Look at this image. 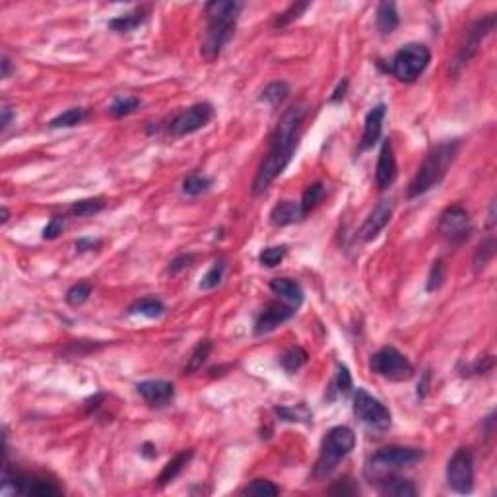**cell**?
I'll use <instances>...</instances> for the list:
<instances>
[{
    "mask_svg": "<svg viewBox=\"0 0 497 497\" xmlns=\"http://www.w3.org/2000/svg\"><path fill=\"white\" fill-rule=\"evenodd\" d=\"M309 113V107L305 104H296L283 111L282 117L278 119L276 129L270 136L268 152L264 156L263 164L256 171L251 191L255 196H261L268 191V186L286 171L291 159L296 156L297 146L301 140L305 117Z\"/></svg>",
    "mask_w": 497,
    "mask_h": 497,
    "instance_id": "1",
    "label": "cell"
},
{
    "mask_svg": "<svg viewBox=\"0 0 497 497\" xmlns=\"http://www.w3.org/2000/svg\"><path fill=\"white\" fill-rule=\"evenodd\" d=\"M241 10L243 4L235 0H212L204 6L206 26L201 41V55L204 61L214 62L234 39Z\"/></svg>",
    "mask_w": 497,
    "mask_h": 497,
    "instance_id": "2",
    "label": "cell"
},
{
    "mask_svg": "<svg viewBox=\"0 0 497 497\" xmlns=\"http://www.w3.org/2000/svg\"><path fill=\"white\" fill-rule=\"evenodd\" d=\"M461 146H463V140L453 139V140H443L437 146H433L426 158L418 167V171L412 177V181L408 183L406 196L412 201V199H418L421 194L429 193L431 189L439 186L443 183V179L447 177L451 166L455 164L456 156L461 152Z\"/></svg>",
    "mask_w": 497,
    "mask_h": 497,
    "instance_id": "3",
    "label": "cell"
},
{
    "mask_svg": "<svg viewBox=\"0 0 497 497\" xmlns=\"http://www.w3.org/2000/svg\"><path fill=\"white\" fill-rule=\"evenodd\" d=\"M356 447V433L348 426H336L328 429L321 443L318 458L313 468L315 480H326L332 472L338 468V464L350 455Z\"/></svg>",
    "mask_w": 497,
    "mask_h": 497,
    "instance_id": "4",
    "label": "cell"
},
{
    "mask_svg": "<svg viewBox=\"0 0 497 497\" xmlns=\"http://www.w3.org/2000/svg\"><path fill=\"white\" fill-rule=\"evenodd\" d=\"M214 105L208 104V101H199V104H193L191 107L179 111L177 115H173L169 121H166V124L154 123L148 129V134L164 132V134L171 136V139H183V136H189V134L202 131L204 126H208V124L214 121Z\"/></svg>",
    "mask_w": 497,
    "mask_h": 497,
    "instance_id": "5",
    "label": "cell"
},
{
    "mask_svg": "<svg viewBox=\"0 0 497 497\" xmlns=\"http://www.w3.org/2000/svg\"><path fill=\"white\" fill-rule=\"evenodd\" d=\"M496 24L497 14L496 12H490V14L478 18V20L470 21L468 26H466V29L461 35V39L456 43L455 56L451 59L449 72L453 76H461V72L468 66V62L478 55L483 39L496 29Z\"/></svg>",
    "mask_w": 497,
    "mask_h": 497,
    "instance_id": "6",
    "label": "cell"
},
{
    "mask_svg": "<svg viewBox=\"0 0 497 497\" xmlns=\"http://www.w3.org/2000/svg\"><path fill=\"white\" fill-rule=\"evenodd\" d=\"M2 451H4V466H2V488L8 490L12 488L14 493L20 496H35V497H59L62 496V488L53 480H49L39 474H29V472H20L10 466L8 463V443L6 435H4V443H2Z\"/></svg>",
    "mask_w": 497,
    "mask_h": 497,
    "instance_id": "7",
    "label": "cell"
},
{
    "mask_svg": "<svg viewBox=\"0 0 497 497\" xmlns=\"http://www.w3.org/2000/svg\"><path fill=\"white\" fill-rule=\"evenodd\" d=\"M429 62H431L429 47H426L423 43H408L394 53L385 70L398 82L414 84L426 72Z\"/></svg>",
    "mask_w": 497,
    "mask_h": 497,
    "instance_id": "8",
    "label": "cell"
},
{
    "mask_svg": "<svg viewBox=\"0 0 497 497\" xmlns=\"http://www.w3.org/2000/svg\"><path fill=\"white\" fill-rule=\"evenodd\" d=\"M353 416L356 420L366 426L367 429H373V431H387L393 423V416H391V410H388L379 398H375L373 394H369L366 388H356L353 391V404H352Z\"/></svg>",
    "mask_w": 497,
    "mask_h": 497,
    "instance_id": "9",
    "label": "cell"
},
{
    "mask_svg": "<svg viewBox=\"0 0 497 497\" xmlns=\"http://www.w3.org/2000/svg\"><path fill=\"white\" fill-rule=\"evenodd\" d=\"M369 369L383 379L394 381V383L410 381L416 373L412 361L404 353L398 352L394 346H383L381 350L373 353Z\"/></svg>",
    "mask_w": 497,
    "mask_h": 497,
    "instance_id": "10",
    "label": "cell"
},
{
    "mask_svg": "<svg viewBox=\"0 0 497 497\" xmlns=\"http://www.w3.org/2000/svg\"><path fill=\"white\" fill-rule=\"evenodd\" d=\"M423 461V451L416 447H402V445H388L383 447L369 458L367 470H373L377 476H383L391 470L410 468Z\"/></svg>",
    "mask_w": 497,
    "mask_h": 497,
    "instance_id": "11",
    "label": "cell"
},
{
    "mask_svg": "<svg viewBox=\"0 0 497 497\" xmlns=\"http://www.w3.org/2000/svg\"><path fill=\"white\" fill-rule=\"evenodd\" d=\"M439 234L451 245H464L472 235V218L463 204H453L445 208L439 216Z\"/></svg>",
    "mask_w": 497,
    "mask_h": 497,
    "instance_id": "12",
    "label": "cell"
},
{
    "mask_svg": "<svg viewBox=\"0 0 497 497\" xmlns=\"http://www.w3.org/2000/svg\"><path fill=\"white\" fill-rule=\"evenodd\" d=\"M447 483L456 493H472L474 490V455L468 447H458L447 463Z\"/></svg>",
    "mask_w": 497,
    "mask_h": 497,
    "instance_id": "13",
    "label": "cell"
},
{
    "mask_svg": "<svg viewBox=\"0 0 497 497\" xmlns=\"http://www.w3.org/2000/svg\"><path fill=\"white\" fill-rule=\"evenodd\" d=\"M296 315V307H291L288 303H280V301H270L258 311V315L255 318V326L253 332L255 336H264L270 334L272 331H276L278 326L283 325L286 321H290Z\"/></svg>",
    "mask_w": 497,
    "mask_h": 497,
    "instance_id": "14",
    "label": "cell"
},
{
    "mask_svg": "<svg viewBox=\"0 0 497 497\" xmlns=\"http://www.w3.org/2000/svg\"><path fill=\"white\" fill-rule=\"evenodd\" d=\"M136 393L150 408H166L175 401V385L166 379H150L136 383Z\"/></svg>",
    "mask_w": 497,
    "mask_h": 497,
    "instance_id": "15",
    "label": "cell"
},
{
    "mask_svg": "<svg viewBox=\"0 0 497 497\" xmlns=\"http://www.w3.org/2000/svg\"><path fill=\"white\" fill-rule=\"evenodd\" d=\"M385 117H387V105L377 104L375 107L369 109L363 121V132H361V140H359L356 156H361L367 150H371L373 146L377 144L383 134V124H385Z\"/></svg>",
    "mask_w": 497,
    "mask_h": 497,
    "instance_id": "16",
    "label": "cell"
},
{
    "mask_svg": "<svg viewBox=\"0 0 497 497\" xmlns=\"http://www.w3.org/2000/svg\"><path fill=\"white\" fill-rule=\"evenodd\" d=\"M393 218V201L383 199L377 202V206L373 208L366 221L359 228V239L363 243H371L373 239H377L383 229L387 228L388 221Z\"/></svg>",
    "mask_w": 497,
    "mask_h": 497,
    "instance_id": "17",
    "label": "cell"
},
{
    "mask_svg": "<svg viewBox=\"0 0 497 497\" xmlns=\"http://www.w3.org/2000/svg\"><path fill=\"white\" fill-rule=\"evenodd\" d=\"M398 175V166H396V158H394V148L391 139L383 140L379 150V158H377V167H375V185L379 191H387L388 186H393Z\"/></svg>",
    "mask_w": 497,
    "mask_h": 497,
    "instance_id": "18",
    "label": "cell"
},
{
    "mask_svg": "<svg viewBox=\"0 0 497 497\" xmlns=\"http://www.w3.org/2000/svg\"><path fill=\"white\" fill-rule=\"evenodd\" d=\"M150 14H152V6L150 4H140V6H134L129 12H124V14L111 18L107 28L111 31H115V34H131L134 29H139L140 26H144Z\"/></svg>",
    "mask_w": 497,
    "mask_h": 497,
    "instance_id": "19",
    "label": "cell"
},
{
    "mask_svg": "<svg viewBox=\"0 0 497 497\" xmlns=\"http://www.w3.org/2000/svg\"><path fill=\"white\" fill-rule=\"evenodd\" d=\"M270 290L274 296H278L282 299L283 303L291 305V307H299L303 303L305 299V291L301 288V283L297 280H291V278H274L270 282Z\"/></svg>",
    "mask_w": 497,
    "mask_h": 497,
    "instance_id": "20",
    "label": "cell"
},
{
    "mask_svg": "<svg viewBox=\"0 0 497 497\" xmlns=\"http://www.w3.org/2000/svg\"><path fill=\"white\" fill-rule=\"evenodd\" d=\"M377 491L381 496L387 497H414L418 496V488L414 486V482H410L406 478L401 476H379L377 478Z\"/></svg>",
    "mask_w": 497,
    "mask_h": 497,
    "instance_id": "21",
    "label": "cell"
},
{
    "mask_svg": "<svg viewBox=\"0 0 497 497\" xmlns=\"http://www.w3.org/2000/svg\"><path fill=\"white\" fill-rule=\"evenodd\" d=\"M353 391V383H352V375H350V369L344 366V363H336V373L334 377L328 383L325 393V401L326 402H336L340 398H346L350 396V393Z\"/></svg>",
    "mask_w": 497,
    "mask_h": 497,
    "instance_id": "22",
    "label": "cell"
},
{
    "mask_svg": "<svg viewBox=\"0 0 497 497\" xmlns=\"http://www.w3.org/2000/svg\"><path fill=\"white\" fill-rule=\"evenodd\" d=\"M270 224L274 228H286V226H291V224H297L305 218L303 210H301V204L296 201H282L278 202L276 206L270 210Z\"/></svg>",
    "mask_w": 497,
    "mask_h": 497,
    "instance_id": "23",
    "label": "cell"
},
{
    "mask_svg": "<svg viewBox=\"0 0 497 497\" xmlns=\"http://www.w3.org/2000/svg\"><path fill=\"white\" fill-rule=\"evenodd\" d=\"M375 26H377V31H379L383 37L394 34L396 28L401 26V16H398V10H396V4L394 2H381L377 6V16H375Z\"/></svg>",
    "mask_w": 497,
    "mask_h": 497,
    "instance_id": "24",
    "label": "cell"
},
{
    "mask_svg": "<svg viewBox=\"0 0 497 497\" xmlns=\"http://www.w3.org/2000/svg\"><path fill=\"white\" fill-rule=\"evenodd\" d=\"M194 456V451L193 449H185V451H181V453H177V455L173 456L171 461L164 466V470L159 472V476H158V486L159 488H166L167 483H171L175 478L179 476L181 472H183V468H185L186 464L191 463V458Z\"/></svg>",
    "mask_w": 497,
    "mask_h": 497,
    "instance_id": "25",
    "label": "cell"
},
{
    "mask_svg": "<svg viewBox=\"0 0 497 497\" xmlns=\"http://www.w3.org/2000/svg\"><path fill=\"white\" fill-rule=\"evenodd\" d=\"M166 313V305L159 297H142L129 305L126 315L131 317H146V318H159Z\"/></svg>",
    "mask_w": 497,
    "mask_h": 497,
    "instance_id": "26",
    "label": "cell"
},
{
    "mask_svg": "<svg viewBox=\"0 0 497 497\" xmlns=\"http://www.w3.org/2000/svg\"><path fill=\"white\" fill-rule=\"evenodd\" d=\"M274 414L278 420L286 421V423H307L309 426L313 421V412L305 402L291 404V406H274Z\"/></svg>",
    "mask_w": 497,
    "mask_h": 497,
    "instance_id": "27",
    "label": "cell"
},
{
    "mask_svg": "<svg viewBox=\"0 0 497 497\" xmlns=\"http://www.w3.org/2000/svg\"><path fill=\"white\" fill-rule=\"evenodd\" d=\"M496 251H497L496 237H493V235H488V237L478 245V248L474 251V256H472V268H474L476 274H480V272H483V270L490 266V263L493 261V256H496Z\"/></svg>",
    "mask_w": 497,
    "mask_h": 497,
    "instance_id": "28",
    "label": "cell"
},
{
    "mask_svg": "<svg viewBox=\"0 0 497 497\" xmlns=\"http://www.w3.org/2000/svg\"><path fill=\"white\" fill-rule=\"evenodd\" d=\"M107 202L101 196H94V199H82V201L72 202L66 210V214L70 218H90V216H96L99 212H104Z\"/></svg>",
    "mask_w": 497,
    "mask_h": 497,
    "instance_id": "29",
    "label": "cell"
},
{
    "mask_svg": "<svg viewBox=\"0 0 497 497\" xmlns=\"http://www.w3.org/2000/svg\"><path fill=\"white\" fill-rule=\"evenodd\" d=\"M90 117V111L84 109V107H70V109L62 111L61 115H56L55 119L49 121V129H72V126H78L82 124L86 119Z\"/></svg>",
    "mask_w": 497,
    "mask_h": 497,
    "instance_id": "30",
    "label": "cell"
},
{
    "mask_svg": "<svg viewBox=\"0 0 497 497\" xmlns=\"http://www.w3.org/2000/svg\"><path fill=\"white\" fill-rule=\"evenodd\" d=\"M288 96H290V86L286 82H282V80H276V82H270L268 86L261 91L258 101H261V104H266L268 107H272V109H276V107H280V105L288 99Z\"/></svg>",
    "mask_w": 497,
    "mask_h": 497,
    "instance_id": "31",
    "label": "cell"
},
{
    "mask_svg": "<svg viewBox=\"0 0 497 497\" xmlns=\"http://www.w3.org/2000/svg\"><path fill=\"white\" fill-rule=\"evenodd\" d=\"M307 359H309V353L305 352L301 346H291L278 358V363L288 375H293L307 363Z\"/></svg>",
    "mask_w": 497,
    "mask_h": 497,
    "instance_id": "32",
    "label": "cell"
},
{
    "mask_svg": "<svg viewBox=\"0 0 497 497\" xmlns=\"http://www.w3.org/2000/svg\"><path fill=\"white\" fill-rule=\"evenodd\" d=\"M212 348H214V344H212V340L208 338L201 340L199 344L194 346V350L191 352V358H189L185 369H183V375H193V373L201 371L202 366L206 363V359L210 358Z\"/></svg>",
    "mask_w": 497,
    "mask_h": 497,
    "instance_id": "33",
    "label": "cell"
},
{
    "mask_svg": "<svg viewBox=\"0 0 497 497\" xmlns=\"http://www.w3.org/2000/svg\"><path fill=\"white\" fill-rule=\"evenodd\" d=\"M214 185V179L208 177V175H202V173H191L183 179V185H181V191L186 196H201V194L208 193L210 186Z\"/></svg>",
    "mask_w": 497,
    "mask_h": 497,
    "instance_id": "34",
    "label": "cell"
},
{
    "mask_svg": "<svg viewBox=\"0 0 497 497\" xmlns=\"http://www.w3.org/2000/svg\"><path fill=\"white\" fill-rule=\"evenodd\" d=\"M325 194H326V186L323 185L321 181H317V183H311V185L305 189L303 194H301V201H299L305 218H307V216H309L311 212L321 204V202H323Z\"/></svg>",
    "mask_w": 497,
    "mask_h": 497,
    "instance_id": "35",
    "label": "cell"
},
{
    "mask_svg": "<svg viewBox=\"0 0 497 497\" xmlns=\"http://www.w3.org/2000/svg\"><path fill=\"white\" fill-rule=\"evenodd\" d=\"M311 6H313L311 2H291L290 6L286 8L283 12L276 14V18H274V21H272V28L274 29L288 28L290 24L299 20V18H301V16H303Z\"/></svg>",
    "mask_w": 497,
    "mask_h": 497,
    "instance_id": "36",
    "label": "cell"
},
{
    "mask_svg": "<svg viewBox=\"0 0 497 497\" xmlns=\"http://www.w3.org/2000/svg\"><path fill=\"white\" fill-rule=\"evenodd\" d=\"M140 105H142V101L136 96H117L113 99V104L109 105L107 113L113 119H123L136 113L140 109Z\"/></svg>",
    "mask_w": 497,
    "mask_h": 497,
    "instance_id": "37",
    "label": "cell"
},
{
    "mask_svg": "<svg viewBox=\"0 0 497 497\" xmlns=\"http://www.w3.org/2000/svg\"><path fill=\"white\" fill-rule=\"evenodd\" d=\"M226 268H228V264H226V261L224 258H218V261H214V264L208 268V272L202 276L201 283H199V288H201L202 291H210V290H216L218 286L221 283V280H224V274H226Z\"/></svg>",
    "mask_w": 497,
    "mask_h": 497,
    "instance_id": "38",
    "label": "cell"
},
{
    "mask_svg": "<svg viewBox=\"0 0 497 497\" xmlns=\"http://www.w3.org/2000/svg\"><path fill=\"white\" fill-rule=\"evenodd\" d=\"M91 291H94V288H91L90 282H78L74 283V286H70L69 290H66L64 301H66L70 307H80V305H84L90 299Z\"/></svg>",
    "mask_w": 497,
    "mask_h": 497,
    "instance_id": "39",
    "label": "cell"
},
{
    "mask_svg": "<svg viewBox=\"0 0 497 497\" xmlns=\"http://www.w3.org/2000/svg\"><path fill=\"white\" fill-rule=\"evenodd\" d=\"M241 493L243 496L268 497V496H278V493H280V488H278L274 482H270V480L258 478V480H253V482L248 483L247 488H243Z\"/></svg>",
    "mask_w": 497,
    "mask_h": 497,
    "instance_id": "40",
    "label": "cell"
},
{
    "mask_svg": "<svg viewBox=\"0 0 497 497\" xmlns=\"http://www.w3.org/2000/svg\"><path fill=\"white\" fill-rule=\"evenodd\" d=\"M288 255V247L286 245H274V247H264L258 255V263L266 266V268H276L278 264L282 263Z\"/></svg>",
    "mask_w": 497,
    "mask_h": 497,
    "instance_id": "41",
    "label": "cell"
},
{
    "mask_svg": "<svg viewBox=\"0 0 497 497\" xmlns=\"http://www.w3.org/2000/svg\"><path fill=\"white\" fill-rule=\"evenodd\" d=\"M445 280H447V268H445V263H443V258H435L433 264H431V270H429L426 290L437 291L439 288H441L443 283H445Z\"/></svg>",
    "mask_w": 497,
    "mask_h": 497,
    "instance_id": "42",
    "label": "cell"
},
{
    "mask_svg": "<svg viewBox=\"0 0 497 497\" xmlns=\"http://www.w3.org/2000/svg\"><path fill=\"white\" fill-rule=\"evenodd\" d=\"M493 366H496V359H493V356H482V358H478L474 363H470V366H466L463 369V377H474V375H486V373H490L491 369H493Z\"/></svg>",
    "mask_w": 497,
    "mask_h": 497,
    "instance_id": "43",
    "label": "cell"
},
{
    "mask_svg": "<svg viewBox=\"0 0 497 497\" xmlns=\"http://www.w3.org/2000/svg\"><path fill=\"white\" fill-rule=\"evenodd\" d=\"M194 258H196V255L194 253H181V255H177L175 258H173L171 263L167 264V274H171V276H177V274H181L183 270L191 268L194 263Z\"/></svg>",
    "mask_w": 497,
    "mask_h": 497,
    "instance_id": "44",
    "label": "cell"
},
{
    "mask_svg": "<svg viewBox=\"0 0 497 497\" xmlns=\"http://www.w3.org/2000/svg\"><path fill=\"white\" fill-rule=\"evenodd\" d=\"M64 216H55V218H51V221H49L47 226H45V229H43V239H47V241H53V239H56V237H61L62 229H64Z\"/></svg>",
    "mask_w": 497,
    "mask_h": 497,
    "instance_id": "45",
    "label": "cell"
},
{
    "mask_svg": "<svg viewBox=\"0 0 497 497\" xmlns=\"http://www.w3.org/2000/svg\"><path fill=\"white\" fill-rule=\"evenodd\" d=\"M358 491V486H356L350 478H344V480L334 482V486L328 490V493H331V496H356Z\"/></svg>",
    "mask_w": 497,
    "mask_h": 497,
    "instance_id": "46",
    "label": "cell"
},
{
    "mask_svg": "<svg viewBox=\"0 0 497 497\" xmlns=\"http://www.w3.org/2000/svg\"><path fill=\"white\" fill-rule=\"evenodd\" d=\"M104 247V241L101 239H96V237H80L74 241V251L78 255L82 253H91V251H99Z\"/></svg>",
    "mask_w": 497,
    "mask_h": 497,
    "instance_id": "47",
    "label": "cell"
},
{
    "mask_svg": "<svg viewBox=\"0 0 497 497\" xmlns=\"http://www.w3.org/2000/svg\"><path fill=\"white\" fill-rule=\"evenodd\" d=\"M16 121V111L10 107V105H2V109H0V131L6 132L10 126H12V123Z\"/></svg>",
    "mask_w": 497,
    "mask_h": 497,
    "instance_id": "48",
    "label": "cell"
},
{
    "mask_svg": "<svg viewBox=\"0 0 497 497\" xmlns=\"http://www.w3.org/2000/svg\"><path fill=\"white\" fill-rule=\"evenodd\" d=\"M348 86H350L348 78H342V80L338 82V86H336L334 91H332V96L328 97V101H331V104H342L346 97V91H348Z\"/></svg>",
    "mask_w": 497,
    "mask_h": 497,
    "instance_id": "49",
    "label": "cell"
},
{
    "mask_svg": "<svg viewBox=\"0 0 497 497\" xmlns=\"http://www.w3.org/2000/svg\"><path fill=\"white\" fill-rule=\"evenodd\" d=\"M0 66H2V80H8L10 74H12V70H14V64H12V61H10V56L6 53L0 56Z\"/></svg>",
    "mask_w": 497,
    "mask_h": 497,
    "instance_id": "50",
    "label": "cell"
},
{
    "mask_svg": "<svg viewBox=\"0 0 497 497\" xmlns=\"http://www.w3.org/2000/svg\"><path fill=\"white\" fill-rule=\"evenodd\" d=\"M429 379H431L429 371H423V375H421V381L418 383V398H426V394H428V391H429Z\"/></svg>",
    "mask_w": 497,
    "mask_h": 497,
    "instance_id": "51",
    "label": "cell"
},
{
    "mask_svg": "<svg viewBox=\"0 0 497 497\" xmlns=\"http://www.w3.org/2000/svg\"><path fill=\"white\" fill-rule=\"evenodd\" d=\"M140 455L144 456V458H148V461H152V458H156L158 456V447L154 445V443L146 441L142 447H140Z\"/></svg>",
    "mask_w": 497,
    "mask_h": 497,
    "instance_id": "52",
    "label": "cell"
},
{
    "mask_svg": "<svg viewBox=\"0 0 497 497\" xmlns=\"http://www.w3.org/2000/svg\"><path fill=\"white\" fill-rule=\"evenodd\" d=\"M496 199L490 202V212H488V229H493L496 226Z\"/></svg>",
    "mask_w": 497,
    "mask_h": 497,
    "instance_id": "53",
    "label": "cell"
},
{
    "mask_svg": "<svg viewBox=\"0 0 497 497\" xmlns=\"http://www.w3.org/2000/svg\"><path fill=\"white\" fill-rule=\"evenodd\" d=\"M8 220H10V212H8V208L4 206V208H2V218H0V224L4 226V224H6Z\"/></svg>",
    "mask_w": 497,
    "mask_h": 497,
    "instance_id": "54",
    "label": "cell"
}]
</instances>
